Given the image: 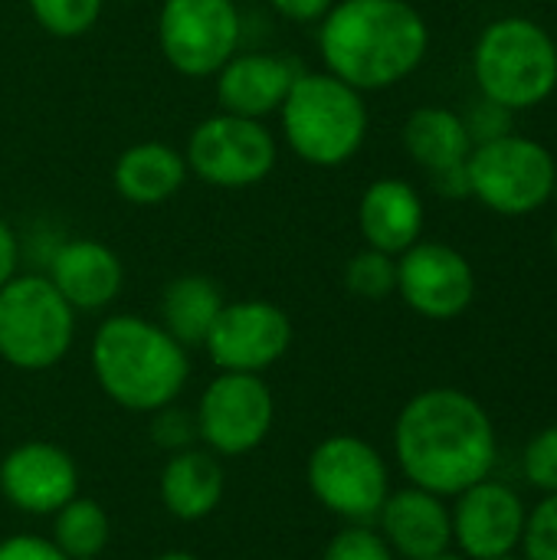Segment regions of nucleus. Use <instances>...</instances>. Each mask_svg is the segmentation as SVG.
Listing matches in <instances>:
<instances>
[{"label": "nucleus", "mask_w": 557, "mask_h": 560, "mask_svg": "<svg viewBox=\"0 0 557 560\" xmlns=\"http://www.w3.org/2000/svg\"><path fill=\"white\" fill-rule=\"evenodd\" d=\"M394 456L410 486L456 499L492 476L499 440L492 417L476 397L456 387H430L397 413Z\"/></svg>", "instance_id": "obj_1"}, {"label": "nucleus", "mask_w": 557, "mask_h": 560, "mask_svg": "<svg viewBox=\"0 0 557 560\" xmlns=\"http://www.w3.org/2000/svg\"><path fill=\"white\" fill-rule=\"evenodd\" d=\"M430 26L410 0H335L318 20L325 72L358 92H381L420 69Z\"/></svg>", "instance_id": "obj_2"}, {"label": "nucleus", "mask_w": 557, "mask_h": 560, "mask_svg": "<svg viewBox=\"0 0 557 560\" xmlns=\"http://www.w3.org/2000/svg\"><path fill=\"white\" fill-rule=\"evenodd\" d=\"M102 394L128 413H154L187 387L190 354L158 322L141 315H108L89 348Z\"/></svg>", "instance_id": "obj_3"}, {"label": "nucleus", "mask_w": 557, "mask_h": 560, "mask_svg": "<svg viewBox=\"0 0 557 560\" xmlns=\"http://www.w3.org/2000/svg\"><path fill=\"white\" fill-rule=\"evenodd\" d=\"M279 125L299 161L312 167H341L364 148L371 115L364 92L325 69H302L279 108Z\"/></svg>", "instance_id": "obj_4"}, {"label": "nucleus", "mask_w": 557, "mask_h": 560, "mask_svg": "<svg viewBox=\"0 0 557 560\" xmlns=\"http://www.w3.org/2000/svg\"><path fill=\"white\" fill-rule=\"evenodd\" d=\"M473 75L483 98L515 115L538 108L557 89L555 36L532 16H499L473 46Z\"/></svg>", "instance_id": "obj_5"}, {"label": "nucleus", "mask_w": 557, "mask_h": 560, "mask_svg": "<svg viewBox=\"0 0 557 560\" xmlns=\"http://www.w3.org/2000/svg\"><path fill=\"white\" fill-rule=\"evenodd\" d=\"M76 315L46 272H16L0 285V358L16 371L56 368L76 341Z\"/></svg>", "instance_id": "obj_6"}, {"label": "nucleus", "mask_w": 557, "mask_h": 560, "mask_svg": "<svg viewBox=\"0 0 557 560\" xmlns=\"http://www.w3.org/2000/svg\"><path fill=\"white\" fill-rule=\"evenodd\" d=\"M312 499L345 525H374L391 495V469L384 456L355 433L325 436L305 463Z\"/></svg>", "instance_id": "obj_7"}, {"label": "nucleus", "mask_w": 557, "mask_h": 560, "mask_svg": "<svg viewBox=\"0 0 557 560\" xmlns=\"http://www.w3.org/2000/svg\"><path fill=\"white\" fill-rule=\"evenodd\" d=\"M473 197L499 217H532L552 203L557 184L555 154L525 135L476 144L466 158Z\"/></svg>", "instance_id": "obj_8"}, {"label": "nucleus", "mask_w": 557, "mask_h": 560, "mask_svg": "<svg viewBox=\"0 0 557 560\" xmlns=\"http://www.w3.org/2000/svg\"><path fill=\"white\" fill-rule=\"evenodd\" d=\"M184 161L187 171L210 187L246 190L276 171L279 144L263 121L217 112L190 131Z\"/></svg>", "instance_id": "obj_9"}, {"label": "nucleus", "mask_w": 557, "mask_h": 560, "mask_svg": "<svg viewBox=\"0 0 557 560\" xmlns=\"http://www.w3.org/2000/svg\"><path fill=\"white\" fill-rule=\"evenodd\" d=\"M243 16L236 0H164L158 13V43L174 72L187 79L217 75L240 52Z\"/></svg>", "instance_id": "obj_10"}, {"label": "nucleus", "mask_w": 557, "mask_h": 560, "mask_svg": "<svg viewBox=\"0 0 557 560\" xmlns=\"http://www.w3.org/2000/svg\"><path fill=\"white\" fill-rule=\"evenodd\" d=\"M197 436L213 456H246L259 450L276 420V397L263 374L220 371L200 394Z\"/></svg>", "instance_id": "obj_11"}, {"label": "nucleus", "mask_w": 557, "mask_h": 560, "mask_svg": "<svg viewBox=\"0 0 557 560\" xmlns=\"http://www.w3.org/2000/svg\"><path fill=\"white\" fill-rule=\"evenodd\" d=\"M292 335L286 308L266 299H243L220 308L204 348L220 371L266 374L289 354Z\"/></svg>", "instance_id": "obj_12"}, {"label": "nucleus", "mask_w": 557, "mask_h": 560, "mask_svg": "<svg viewBox=\"0 0 557 560\" xmlns=\"http://www.w3.org/2000/svg\"><path fill=\"white\" fill-rule=\"evenodd\" d=\"M397 295L420 318L453 322L476 299L473 262L446 243L417 240L397 256Z\"/></svg>", "instance_id": "obj_13"}, {"label": "nucleus", "mask_w": 557, "mask_h": 560, "mask_svg": "<svg viewBox=\"0 0 557 560\" xmlns=\"http://www.w3.org/2000/svg\"><path fill=\"white\" fill-rule=\"evenodd\" d=\"M525 502L522 495L496 482L492 476L469 486L456 495V505L450 509L453 522V545L466 560H492L502 555H515L525 532Z\"/></svg>", "instance_id": "obj_14"}, {"label": "nucleus", "mask_w": 557, "mask_h": 560, "mask_svg": "<svg viewBox=\"0 0 557 560\" xmlns=\"http://www.w3.org/2000/svg\"><path fill=\"white\" fill-rule=\"evenodd\" d=\"M0 495L23 515H56L79 495V466L56 443H20L0 463Z\"/></svg>", "instance_id": "obj_15"}, {"label": "nucleus", "mask_w": 557, "mask_h": 560, "mask_svg": "<svg viewBox=\"0 0 557 560\" xmlns=\"http://www.w3.org/2000/svg\"><path fill=\"white\" fill-rule=\"evenodd\" d=\"M46 279L76 312L108 308L125 285V266L115 249L98 240H66L49 253Z\"/></svg>", "instance_id": "obj_16"}, {"label": "nucleus", "mask_w": 557, "mask_h": 560, "mask_svg": "<svg viewBox=\"0 0 557 560\" xmlns=\"http://www.w3.org/2000/svg\"><path fill=\"white\" fill-rule=\"evenodd\" d=\"M374 522H378V535L387 541L397 560H420L453 548L450 509L443 495H433L427 489L417 486L397 492L391 489Z\"/></svg>", "instance_id": "obj_17"}, {"label": "nucleus", "mask_w": 557, "mask_h": 560, "mask_svg": "<svg viewBox=\"0 0 557 560\" xmlns=\"http://www.w3.org/2000/svg\"><path fill=\"white\" fill-rule=\"evenodd\" d=\"M299 72L302 69L286 56L233 52L213 75L220 112H230L240 118H256V121L279 115Z\"/></svg>", "instance_id": "obj_18"}, {"label": "nucleus", "mask_w": 557, "mask_h": 560, "mask_svg": "<svg viewBox=\"0 0 557 560\" xmlns=\"http://www.w3.org/2000/svg\"><path fill=\"white\" fill-rule=\"evenodd\" d=\"M423 197L404 177L374 180L358 200V230L364 246L387 256H401L423 236Z\"/></svg>", "instance_id": "obj_19"}, {"label": "nucleus", "mask_w": 557, "mask_h": 560, "mask_svg": "<svg viewBox=\"0 0 557 560\" xmlns=\"http://www.w3.org/2000/svg\"><path fill=\"white\" fill-rule=\"evenodd\" d=\"M164 509L177 522H204L210 518L227 492V476L220 459L210 450H184L167 456L158 482Z\"/></svg>", "instance_id": "obj_20"}, {"label": "nucleus", "mask_w": 557, "mask_h": 560, "mask_svg": "<svg viewBox=\"0 0 557 560\" xmlns=\"http://www.w3.org/2000/svg\"><path fill=\"white\" fill-rule=\"evenodd\" d=\"M184 151L164 141H138L125 148L112 167V184L121 200L135 207H158L187 184Z\"/></svg>", "instance_id": "obj_21"}, {"label": "nucleus", "mask_w": 557, "mask_h": 560, "mask_svg": "<svg viewBox=\"0 0 557 560\" xmlns=\"http://www.w3.org/2000/svg\"><path fill=\"white\" fill-rule=\"evenodd\" d=\"M227 305L220 285L207 276H177L161 289L158 325L184 348H204L220 308Z\"/></svg>", "instance_id": "obj_22"}, {"label": "nucleus", "mask_w": 557, "mask_h": 560, "mask_svg": "<svg viewBox=\"0 0 557 560\" xmlns=\"http://www.w3.org/2000/svg\"><path fill=\"white\" fill-rule=\"evenodd\" d=\"M404 148L427 174H433L463 164L473 154V138L460 112L423 105L404 125Z\"/></svg>", "instance_id": "obj_23"}, {"label": "nucleus", "mask_w": 557, "mask_h": 560, "mask_svg": "<svg viewBox=\"0 0 557 560\" xmlns=\"http://www.w3.org/2000/svg\"><path fill=\"white\" fill-rule=\"evenodd\" d=\"M108 538H112L108 512L89 495L69 499L53 515V538L49 541L69 560L102 558V551L108 548Z\"/></svg>", "instance_id": "obj_24"}, {"label": "nucleus", "mask_w": 557, "mask_h": 560, "mask_svg": "<svg viewBox=\"0 0 557 560\" xmlns=\"http://www.w3.org/2000/svg\"><path fill=\"white\" fill-rule=\"evenodd\" d=\"M345 285L351 295L381 302L397 292V256L364 246L345 262Z\"/></svg>", "instance_id": "obj_25"}, {"label": "nucleus", "mask_w": 557, "mask_h": 560, "mask_svg": "<svg viewBox=\"0 0 557 560\" xmlns=\"http://www.w3.org/2000/svg\"><path fill=\"white\" fill-rule=\"evenodd\" d=\"M105 0H30L33 20L59 39H76L89 33L102 16Z\"/></svg>", "instance_id": "obj_26"}, {"label": "nucleus", "mask_w": 557, "mask_h": 560, "mask_svg": "<svg viewBox=\"0 0 557 560\" xmlns=\"http://www.w3.org/2000/svg\"><path fill=\"white\" fill-rule=\"evenodd\" d=\"M148 417H151V443L158 450H164L167 456L184 453V450H190V446L200 443L194 410H184L177 404H167V407H161V410H154Z\"/></svg>", "instance_id": "obj_27"}, {"label": "nucleus", "mask_w": 557, "mask_h": 560, "mask_svg": "<svg viewBox=\"0 0 557 560\" xmlns=\"http://www.w3.org/2000/svg\"><path fill=\"white\" fill-rule=\"evenodd\" d=\"M519 551L525 560H557V492L545 495L525 515Z\"/></svg>", "instance_id": "obj_28"}, {"label": "nucleus", "mask_w": 557, "mask_h": 560, "mask_svg": "<svg viewBox=\"0 0 557 560\" xmlns=\"http://www.w3.org/2000/svg\"><path fill=\"white\" fill-rule=\"evenodd\" d=\"M322 560H397L374 525H345L328 545Z\"/></svg>", "instance_id": "obj_29"}, {"label": "nucleus", "mask_w": 557, "mask_h": 560, "mask_svg": "<svg viewBox=\"0 0 557 560\" xmlns=\"http://www.w3.org/2000/svg\"><path fill=\"white\" fill-rule=\"evenodd\" d=\"M522 472L542 495L557 492V423L535 433L522 453Z\"/></svg>", "instance_id": "obj_30"}, {"label": "nucleus", "mask_w": 557, "mask_h": 560, "mask_svg": "<svg viewBox=\"0 0 557 560\" xmlns=\"http://www.w3.org/2000/svg\"><path fill=\"white\" fill-rule=\"evenodd\" d=\"M463 121H466V131H469L473 148H476V144H486V141H496V138L512 135L515 112H509L506 105L489 102V98L479 95V102H473V108L463 115Z\"/></svg>", "instance_id": "obj_31"}, {"label": "nucleus", "mask_w": 557, "mask_h": 560, "mask_svg": "<svg viewBox=\"0 0 557 560\" xmlns=\"http://www.w3.org/2000/svg\"><path fill=\"white\" fill-rule=\"evenodd\" d=\"M0 560H69L49 538L39 535H10L0 541Z\"/></svg>", "instance_id": "obj_32"}, {"label": "nucleus", "mask_w": 557, "mask_h": 560, "mask_svg": "<svg viewBox=\"0 0 557 560\" xmlns=\"http://www.w3.org/2000/svg\"><path fill=\"white\" fill-rule=\"evenodd\" d=\"M335 0H269V7L292 23H318Z\"/></svg>", "instance_id": "obj_33"}, {"label": "nucleus", "mask_w": 557, "mask_h": 560, "mask_svg": "<svg viewBox=\"0 0 557 560\" xmlns=\"http://www.w3.org/2000/svg\"><path fill=\"white\" fill-rule=\"evenodd\" d=\"M433 180V190L440 197H450V200H463V197H473L469 190V171H466V161L463 164H453V167H443V171H433L430 174Z\"/></svg>", "instance_id": "obj_34"}, {"label": "nucleus", "mask_w": 557, "mask_h": 560, "mask_svg": "<svg viewBox=\"0 0 557 560\" xmlns=\"http://www.w3.org/2000/svg\"><path fill=\"white\" fill-rule=\"evenodd\" d=\"M16 266H20V240L13 226L0 217V285H7L16 276Z\"/></svg>", "instance_id": "obj_35"}, {"label": "nucleus", "mask_w": 557, "mask_h": 560, "mask_svg": "<svg viewBox=\"0 0 557 560\" xmlns=\"http://www.w3.org/2000/svg\"><path fill=\"white\" fill-rule=\"evenodd\" d=\"M154 560H200L197 555H190V551H164V555H158Z\"/></svg>", "instance_id": "obj_36"}, {"label": "nucleus", "mask_w": 557, "mask_h": 560, "mask_svg": "<svg viewBox=\"0 0 557 560\" xmlns=\"http://www.w3.org/2000/svg\"><path fill=\"white\" fill-rule=\"evenodd\" d=\"M420 560H466L460 551H440V555H430V558H420Z\"/></svg>", "instance_id": "obj_37"}, {"label": "nucleus", "mask_w": 557, "mask_h": 560, "mask_svg": "<svg viewBox=\"0 0 557 560\" xmlns=\"http://www.w3.org/2000/svg\"><path fill=\"white\" fill-rule=\"evenodd\" d=\"M492 560H525V558H522V555L515 551V555H502V558H492Z\"/></svg>", "instance_id": "obj_38"}, {"label": "nucleus", "mask_w": 557, "mask_h": 560, "mask_svg": "<svg viewBox=\"0 0 557 560\" xmlns=\"http://www.w3.org/2000/svg\"><path fill=\"white\" fill-rule=\"evenodd\" d=\"M552 246H555V259H557V223H555V236H552Z\"/></svg>", "instance_id": "obj_39"}, {"label": "nucleus", "mask_w": 557, "mask_h": 560, "mask_svg": "<svg viewBox=\"0 0 557 560\" xmlns=\"http://www.w3.org/2000/svg\"><path fill=\"white\" fill-rule=\"evenodd\" d=\"M552 200H555V203H557V184H555V194H552Z\"/></svg>", "instance_id": "obj_40"}, {"label": "nucleus", "mask_w": 557, "mask_h": 560, "mask_svg": "<svg viewBox=\"0 0 557 560\" xmlns=\"http://www.w3.org/2000/svg\"><path fill=\"white\" fill-rule=\"evenodd\" d=\"M82 560H98V558H82Z\"/></svg>", "instance_id": "obj_41"}, {"label": "nucleus", "mask_w": 557, "mask_h": 560, "mask_svg": "<svg viewBox=\"0 0 557 560\" xmlns=\"http://www.w3.org/2000/svg\"><path fill=\"white\" fill-rule=\"evenodd\" d=\"M121 3H131V0H121Z\"/></svg>", "instance_id": "obj_42"}]
</instances>
